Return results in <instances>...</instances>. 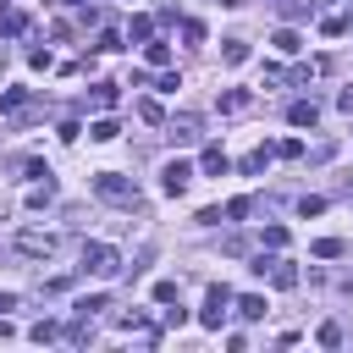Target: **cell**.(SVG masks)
<instances>
[{
    "mask_svg": "<svg viewBox=\"0 0 353 353\" xmlns=\"http://www.w3.org/2000/svg\"><path fill=\"white\" fill-rule=\"evenodd\" d=\"M94 193L110 199V204H138V188H132L121 171H99V176H94Z\"/></svg>",
    "mask_w": 353,
    "mask_h": 353,
    "instance_id": "obj_1",
    "label": "cell"
},
{
    "mask_svg": "<svg viewBox=\"0 0 353 353\" xmlns=\"http://www.w3.org/2000/svg\"><path fill=\"white\" fill-rule=\"evenodd\" d=\"M83 270L88 276H116L121 270V254L110 243H83Z\"/></svg>",
    "mask_w": 353,
    "mask_h": 353,
    "instance_id": "obj_2",
    "label": "cell"
},
{
    "mask_svg": "<svg viewBox=\"0 0 353 353\" xmlns=\"http://www.w3.org/2000/svg\"><path fill=\"white\" fill-rule=\"evenodd\" d=\"M226 303H232V292H226V287H210V292H204V309H199V325L221 331V320H226Z\"/></svg>",
    "mask_w": 353,
    "mask_h": 353,
    "instance_id": "obj_3",
    "label": "cell"
},
{
    "mask_svg": "<svg viewBox=\"0 0 353 353\" xmlns=\"http://www.w3.org/2000/svg\"><path fill=\"white\" fill-rule=\"evenodd\" d=\"M17 248L28 259H50L55 254V232H17Z\"/></svg>",
    "mask_w": 353,
    "mask_h": 353,
    "instance_id": "obj_4",
    "label": "cell"
},
{
    "mask_svg": "<svg viewBox=\"0 0 353 353\" xmlns=\"http://www.w3.org/2000/svg\"><path fill=\"white\" fill-rule=\"evenodd\" d=\"M188 182H193V165H188V160H171V165L160 171V188H165L171 199H176V193H188Z\"/></svg>",
    "mask_w": 353,
    "mask_h": 353,
    "instance_id": "obj_5",
    "label": "cell"
},
{
    "mask_svg": "<svg viewBox=\"0 0 353 353\" xmlns=\"http://www.w3.org/2000/svg\"><path fill=\"white\" fill-rule=\"evenodd\" d=\"M287 121H292V127H314V121H320V105H314V99H298V105L287 110Z\"/></svg>",
    "mask_w": 353,
    "mask_h": 353,
    "instance_id": "obj_6",
    "label": "cell"
},
{
    "mask_svg": "<svg viewBox=\"0 0 353 353\" xmlns=\"http://www.w3.org/2000/svg\"><path fill=\"white\" fill-rule=\"evenodd\" d=\"M270 44H276L281 55H298V50H303V33H298V28H281V33L270 39Z\"/></svg>",
    "mask_w": 353,
    "mask_h": 353,
    "instance_id": "obj_7",
    "label": "cell"
},
{
    "mask_svg": "<svg viewBox=\"0 0 353 353\" xmlns=\"http://www.w3.org/2000/svg\"><path fill=\"white\" fill-rule=\"evenodd\" d=\"M237 314H243V320H259V314H265V298H259V292H243V298H237Z\"/></svg>",
    "mask_w": 353,
    "mask_h": 353,
    "instance_id": "obj_8",
    "label": "cell"
},
{
    "mask_svg": "<svg viewBox=\"0 0 353 353\" xmlns=\"http://www.w3.org/2000/svg\"><path fill=\"white\" fill-rule=\"evenodd\" d=\"M221 61H226V66H243V61H248V44H243V39H226Z\"/></svg>",
    "mask_w": 353,
    "mask_h": 353,
    "instance_id": "obj_9",
    "label": "cell"
},
{
    "mask_svg": "<svg viewBox=\"0 0 353 353\" xmlns=\"http://www.w3.org/2000/svg\"><path fill=\"white\" fill-rule=\"evenodd\" d=\"M143 61H149V66H165V61H171V44L149 39V44H143Z\"/></svg>",
    "mask_w": 353,
    "mask_h": 353,
    "instance_id": "obj_10",
    "label": "cell"
},
{
    "mask_svg": "<svg viewBox=\"0 0 353 353\" xmlns=\"http://www.w3.org/2000/svg\"><path fill=\"white\" fill-rule=\"evenodd\" d=\"M199 165H204V171H210V176H221V171H226V149H215V143H210V149H204V160H199Z\"/></svg>",
    "mask_w": 353,
    "mask_h": 353,
    "instance_id": "obj_11",
    "label": "cell"
},
{
    "mask_svg": "<svg viewBox=\"0 0 353 353\" xmlns=\"http://www.w3.org/2000/svg\"><path fill=\"white\" fill-rule=\"evenodd\" d=\"M88 138H94V143H110V138H116V121H110V116H99V121L88 127Z\"/></svg>",
    "mask_w": 353,
    "mask_h": 353,
    "instance_id": "obj_12",
    "label": "cell"
},
{
    "mask_svg": "<svg viewBox=\"0 0 353 353\" xmlns=\"http://www.w3.org/2000/svg\"><path fill=\"white\" fill-rule=\"evenodd\" d=\"M270 281H276V287H298V270H292V265H281V259H276V265H270Z\"/></svg>",
    "mask_w": 353,
    "mask_h": 353,
    "instance_id": "obj_13",
    "label": "cell"
},
{
    "mask_svg": "<svg viewBox=\"0 0 353 353\" xmlns=\"http://www.w3.org/2000/svg\"><path fill=\"white\" fill-rule=\"evenodd\" d=\"M243 105H248L243 88H226V94H221V110H243Z\"/></svg>",
    "mask_w": 353,
    "mask_h": 353,
    "instance_id": "obj_14",
    "label": "cell"
},
{
    "mask_svg": "<svg viewBox=\"0 0 353 353\" xmlns=\"http://www.w3.org/2000/svg\"><path fill=\"white\" fill-rule=\"evenodd\" d=\"M22 99H28L22 88H6V94H0V110H22Z\"/></svg>",
    "mask_w": 353,
    "mask_h": 353,
    "instance_id": "obj_15",
    "label": "cell"
},
{
    "mask_svg": "<svg viewBox=\"0 0 353 353\" xmlns=\"http://www.w3.org/2000/svg\"><path fill=\"white\" fill-rule=\"evenodd\" d=\"M320 210H325V199H314V193H303V199H298V215H320Z\"/></svg>",
    "mask_w": 353,
    "mask_h": 353,
    "instance_id": "obj_16",
    "label": "cell"
},
{
    "mask_svg": "<svg viewBox=\"0 0 353 353\" xmlns=\"http://www.w3.org/2000/svg\"><path fill=\"white\" fill-rule=\"evenodd\" d=\"M314 254H320V259H336V254H342V243H336V237H320V243H314Z\"/></svg>",
    "mask_w": 353,
    "mask_h": 353,
    "instance_id": "obj_17",
    "label": "cell"
},
{
    "mask_svg": "<svg viewBox=\"0 0 353 353\" xmlns=\"http://www.w3.org/2000/svg\"><path fill=\"white\" fill-rule=\"evenodd\" d=\"M154 303H176V281H154Z\"/></svg>",
    "mask_w": 353,
    "mask_h": 353,
    "instance_id": "obj_18",
    "label": "cell"
},
{
    "mask_svg": "<svg viewBox=\"0 0 353 353\" xmlns=\"http://www.w3.org/2000/svg\"><path fill=\"white\" fill-rule=\"evenodd\" d=\"M336 342H342V325L325 320V325H320V347H336Z\"/></svg>",
    "mask_w": 353,
    "mask_h": 353,
    "instance_id": "obj_19",
    "label": "cell"
},
{
    "mask_svg": "<svg viewBox=\"0 0 353 353\" xmlns=\"http://www.w3.org/2000/svg\"><path fill=\"white\" fill-rule=\"evenodd\" d=\"M149 28H154L149 17H132V28H127V39H149Z\"/></svg>",
    "mask_w": 353,
    "mask_h": 353,
    "instance_id": "obj_20",
    "label": "cell"
},
{
    "mask_svg": "<svg viewBox=\"0 0 353 353\" xmlns=\"http://www.w3.org/2000/svg\"><path fill=\"white\" fill-rule=\"evenodd\" d=\"M138 116H143V121H165V110H160L154 99H143V105H138Z\"/></svg>",
    "mask_w": 353,
    "mask_h": 353,
    "instance_id": "obj_21",
    "label": "cell"
},
{
    "mask_svg": "<svg viewBox=\"0 0 353 353\" xmlns=\"http://www.w3.org/2000/svg\"><path fill=\"white\" fill-rule=\"evenodd\" d=\"M336 105H342V110H347V116H353V83H347V88H342V94H336Z\"/></svg>",
    "mask_w": 353,
    "mask_h": 353,
    "instance_id": "obj_22",
    "label": "cell"
},
{
    "mask_svg": "<svg viewBox=\"0 0 353 353\" xmlns=\"http://www.w3.org/2000/svg\"><path fill=\"white\" fill-rule=\"evenodd\" d=\"M0 309H17V298H11V292H0Z\"/></svg>",
    "mask_w": 353,
    "mask_h": 353,
    "instance_id": "obj_23",
    "label": "cell"
}]
</instances>
